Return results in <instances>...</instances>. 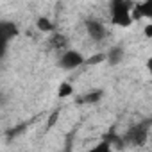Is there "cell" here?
<instances>
[{
  "instance_id": "7c38bea8",
  "label": "cell",
  "mask_w": 152,
  "mask_h": 152,
  "mask_svg": "<svg viewBox=\"0 0 152 152\" xmlns=\"http://www.w3.org/2000/svg\"><path fill=\"white\" fill-rule=\"evenodd\" d=\"M52 41H54V47H56V48H63V47L66 45V38H64L63 34H56Z\"/></svg>"
},
{
  "instance_id": "8992f818",
  "label": "cell",
  "mask_w": 152,
  "mask_h": 152,
  "mask_svg": "<svg viewBox=\"0 0 152 152\" xmlns=\"http://www.w3.org/2000/svg\"><path fill=\"white\" fill-rule=\"evenodd\" d=\"M122 59H124V48H122L120 45L111 47V48H109V52L106 54V61H109L111 64H118Z\"/></svg>"
},
{
  "instance_id": "9c48e42d",
  "label": "cell",
  "mask_w": 152,
  "mask_h": 152,
  "mask_svg": "<svg viewBox=\"0 0 152 152\" xmlns=\"http://www.w3.org/2000/svg\"><path fill=\"white\" fill-rule=\"evenodd\" d=\"M102 99V91H91V93H86L83 99H81V102H84V104H93V102H97V100H100Z\"/></svg>"
},
{
  "instance_id": "8fae6325",
  "label": "cell",
  "mask_w": 152,
  "mask_h": 152,
  "mask_svg": "<svg viewBox=\"0 0 152 152\" xmlns=\"http://www.w3.org/2000/svg\"><path fill=\"white\" fill-rule=\"evenodd\" d=\"M138 11H140L143 16H150V18H152V0H150V2L141 4V6H138Z\"/></svg>"
},
{
  "instance_id": "ba28073f",
  "label": "cell",
  "mask_w": 152,
  "mask_h": 152,
  "mask_svg": "<svg viewBox=\"0 0 152 152\" xmlns=\"http://www.w3.org/2000/svg\"><path fill=\"white\" fill-rule=\"evenodd\" d=\"M86 152H113V147H111V143L106 140V141L97 143L95 147H91V148H90V150H86Z\"/></svg>"
},
{
  "instance_id": "7a4b0ae2",
  "label": "cell",
  "mask_w": 152,
  "mask_h": 152,
  "mask_svg": "<svg viewBox=\"0 0 152 152\" xmlns=\"http://www.w3.org/2000/svg\"><path fill=\"white\" fill-rule=\"evenodd\" d=\"M86 63L84 56L77 50H66L64 54H61L59 57V66L63 70H75V68H79Z\"/></svg>"
},
{
  "instance_id": "6da1fadb",
  "label": "cell",
  "mask_w": 152,
  "mask_h": 152,
  "mask_svg": "<svg viewBox=\"0 0 152 152\" xmlns=\"http://www.w3.org/2000/svg\"><path fill=\"white\" fill-rule=\"evenodd\" d=\"M131 7H132V4H129V2H120V0L113 2L111 4V20H113V23L118 25V27H129L132 23Z\"/></svg>"
},
{
  "instance_id": "5bb4252c",
  "label": "cell",
  "mask_w": 152,
  "mask_h": 152,
  "mask_svg": "<svg viewBox=\"0 0 152 152\" xmlns=\"http://www.w3.org/2000/svg\"><path fill=\"white\" fill-rule=\"evenodd\" d=\"M145 66H147V70H148V72L152 73V56H150V57L147 59V63H145Z\"/></svg>"
},
{
  "instance_id": "52a82bcc",
  "label": "cell",
  "mask_w": 152,
  "mask_h": 152,
  "mask_svg": "<svg viewBox=\"0 0 152 152\" xmlns=\"http://www.w3.org/2000/svg\"><path fill=\"white\" fill-rule=\"evenodd\" d=\"M36 25H38V29L43 31V32H50V31H54V23H52L48 18H45V16H39L38 22H36Z\"/></svg>"
},
{
  "instance_id": "4fadbf2b",
  "label": "cell",
  "mask_w": 152,
  "mask_h": 152,
  "mask_svg": "<svg viewBox=\"0 0 152 152\" xmlns=\"http://www.w3.org/2000/svg\"><path fill=\"white\" fill-rule=\"evenodd\" d=\"M145 36H147V38H152V23L145 27Z\"/></svg>"
},
{
  "instance_id": "277c9868",
  "label": "cell",
  "mask_w": 152,
  "mask_h": 152,
  "mask_svg": "<svg viewBox=\"0 0 152 152\" xmlns=\"http://www.w3.org/2000/svg\"><path fill=\"white\" fill-rule=\"evenodd\" d=\"M86 32H88V36H90L93 41H102V39H106V36H107V27H106L100 20L90 18V20H86Z\"/></svg>"
},
{
  "instance_id": "5b68a950",
  "label": "cell",
  "mask_w": 152,
  "mask_h": 152,
  "mask_svg": "<svg viewBox=\"0 0 152 152\" xmlns=\"http://www.w3.org/2000/svg\"><path fill=\"white\" fill-rule=\"evenodd\" d=\"M16 32H18V31H16V25H15V23H11V22H0V38H2L4 47L11 41V38H13Z\"/></svg>"
},
{
  "instance_id": "3957f363",
  "label": "cell",
  "mask_w": 152,
  "mask_h": 152,
  "mask_svg": "<svg viewBox=\"0 0 152 152\" xmlns=\"http://www.w3.org/2000/svg\"><path fill=\"white\" fill-rule=\"evenodd\" d=\"M147 134H148V129L145 124H138L134 127H131L125 136H124V141L129 143V145H143L147 141Z\"/></svg>"
},
{
  "instance_id": "30bf717a",
  "label": "cell",
  "mask_w": 152,
  "mask_h": 152,
  "mask_svg": "<svg viewBox=\"0 0 152 152\" xmlns=\"http://www.w3.org/2000/svg\"><path fill=\"white\" fill-rule=\"evenodd\" d=\"M73 93V88L68 84V83H63L61 86H59V91H57V97L59 99H64V97H70Z\"/></svg>"
}]
</instances>
